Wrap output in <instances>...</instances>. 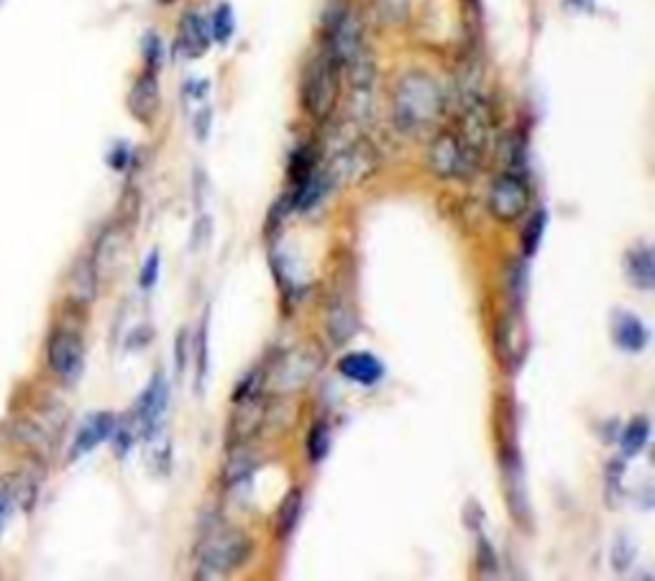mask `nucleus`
<instances>
[{"label": "nucleus", "instance_id": "f257e3e1", "mask_svg": "<svg viewBox=\"0 0 655 581\" xmlns=\"http://www.w3.org/2000/svg\"><path fill=\"white\" fill-rule=\"evenodd\" d=\"M446 98L425 72H407L392 98V121L407 136H420L441 121Z\"/></svg>", "mask_w": 655, "mask_h": 581}, {"label": "nucleus", "instance_id": "f03ea898", "mask_svg": "<svg viewBox=\"0 0 655 581\" xmlns=\"http://www.w3.org/2000/svg\"><path fill=\"white\" fill-rule=\"evenodd\" d=\"M338 95H341V64L328 47L320 49L310 59L305 77H302V103L308 113L318 121H328L336 111Z\"/></svg>", "mask_w": 655, "mask_h": 581}, {"label": "nucleus", "instance_id": "7ed1b4c3", "mask_svg": "<svg viewBox=\"0 0 655 581\" xmlns=\"http://www.w3.org/2000/svg\"><path fill=\"white\" fill-rule=\"evenodd\" d=\"M254 543L249 535L233 528L210 530L198 551V579H218L249 561Z\"/></svg>", "mask_w": 655, "mask_h": 581}, {"label": "nucleus", "instance_id": "20e7f679", "mask_svg": "<svg viewBox=\"0 0 655 581\" xmlns=\"http://www.w3.org/2000/svg\"><path fill=\"white\" fill-rule=\"evenodd\" d=\"M479 162V154H474L469 146L461 141L458 134H438L428 149V167L443 180H456L466 177Z\"/></svg>", "mask_w": 655, "mask_h": 581}, {"label": "nucleus", "instance_id": "39448f33", "mask_svg": "<svg viewBox=\"0 0 655 581\" xmlns=\"http://www.w3.org/2000/svg\"><path fill=\"white\" fill-rule=\"evenodd\" d=\"M377 167V154L364 139H346L333 154L331 164L325 175L331 177V185H346V182H359L369 177Z\"/></svg>", "mask_w": 655, "mask_h": 581}, {"label": "nucleus", "instance_id": "423d86ee", "mask_svg": "<svg viewBox=\"0 0 655 581\" xmlns=\"http://www.w3.org/2000/svg\"><path fill=\"white\" fill-rule=\"evenodd\" d=\"M530 208V187L517 172H505L489 190V210L497 221L512 223Z\"/></svg>", "mask_w": 655, "mask_h": 581}, {"label": "nucleus", "instance_id": "0eeeda50", "mask_svg": "<svg viewBox=\"0 0 655 581\" xmlns=\"http://www.w3.org/2000/svg\"><path fill=\"white\" fill-rule=\"evenodd\" d=\"M318 369H320V356L315 354L313 349H295L290 351L285 359L279 361L277 367H274L272 377H269V384L279 392L297 390V387H302L308 379H313Z\"/></svg>", "mask_w": 655, "mask_h": 581}, {"label": "nucleus", "instance_id": "6e6552de", "mask_svg": "<svg viewBox=\"0 0 655 581\" xmlns=\"http://www.w3.org/2000/svg\"><path fill=\"white\" fill-rule=\"evenodd\" d=\"M49 369L62 379H75L85 364V346L82 338L72 331H57L49 341Z\"/></svg>", "mask_w": 655, "mask_h": 581}, {"label": "nucleus", "instance_id": "1a4fd4ad", "mask_svg": "<svg viewBox=\"0 0 655 581\" xmlns=\"http://www.w3.org/2000/svg\"><path fill=\"white\" fill-rule=\"evenodd\" d=\"M169 402V387L167 377L162 372H157L151 377V382L146 384V390L141 392V397L136 400L134 407V418L136 423L141 425V433L144 438L154 436V430L159 428V420H162L164 410H167Z\"/></svg>", "mask_w": 655, "mask_h": 581}, {"label": "nucleus", "instance_id": "9d476101", "mask_svg": "<svg viewBox=\"0 0 655 581\" xmlns=\"http://www.w3.org/2000/svg\"><path fill=\"white\" fill-rule=\"evenodd\" d=\"M116 415L113 413H93L82 420L80 430H77V438L72 443V459H80V456L90 454L103 441L113 436L116 430Z\"/></svg>", "mask_w": 655, "mask_h": 581}, {"label": "nucleus", "instance_id": "9b49d317", "mask_svg": "<svg viewBox=\"0 0 655 581\" xmlns=\"http://www.w3.org/2000/svg\"><path fill=\"white\" fill-rule=\"evenodd\" d=\"M359 331V318H356L354 305L346 297H333L325 313V333L333 341V346H343Z\"/></svg>", "mask_w": 655, "mask_h": 581}, {"label": "nucleus", "instance_id": "f8f14e48", "mask_svg": "<svg viewBox=\"0 0 655 581\" xmlns=\"http://www.w3.org/2000/svg\"><path fill=\"white\" fill-rule=\"evenodd\" d=\"M338 372L361 387H371L384 377V364L369 351H351L338 361Z\"/></svg>", "mask_w": 655, "mask_h": 581}, {"label": "nucleus", "instance_id": "ddd939ff", "mask_svg": "<svg viewBox=\"0 0 655 581\" xmlns=\"http://www.w3.org/2000/svg\"><path fill=\"white\" fill-rule=\"evenodd\" d=\"M612 336H615V343L622 351H630V354H638L648 346L650 331L645 328L643 320L638 315L625 313V310H617L612 315Z\"/></svg>", "mask_w": 655, "mask_h": 581}, {"label": "nucleus", "instance_id": "4468645a", "mask_svg": "<svg viewBox=\"0 0 655 581\" xmlns=\"http://www.w3.org/2000/svg\"><path fill=\"white\" fill-rule=\"evenodd\" d=\"M128 111L134 113L139 121L151 123L159 111V85L154 72H144L134 82V88L128 93Z\"/></svg>", "mask_w": 655, "mask_h": 581}, {"label": "nucleus", "instance_id": "2eb2a0df", "mask_svg": "<svg viewBox=\"0 0 655 581\" xmlns=\"http://www.w3.org/2000/svg\"><path fill=\"white\" fill-rule=\"evenodd\" d=\"M208 47L210 34L208 26L203 24V18L198 13H185L180 21V29H177V49H180L182 57L198 59L208 52Z\"/></svg>", "mask_w": 655, "mask_h": 581}, {"label": "nucleus", "instance_id": "dca6fc26", "mask_svg": "<svg viewBox=\"0 0 655 581\" xmlns=\"http://www.w3.org/2000/svg\"><path fill=\"white\" fill-rule=\"evenodd\" d=\"M236 415H233V428L231 436L233 441L246 443L251 436H254L256 430L261 428V420H264V402H261L259 395L251 397H241L236 400Z\"/></svg>", "mask_w": 655, "mask_h": 581}, {"label": "nucleus", "instance_id": "f3484780", "mask_svg": "<svg viewBox=\"0 0 655 581\" xmlns=\"http://www.w3.org/2000/svg\"><path fill=\"white\" fill-rule=\"evenodd\" d=\"M627 279L638 290H653L655 287V256L650 246H635L625 256Z\"/></svg>", "mask_w": 655, "mask_h": 581}, {"label": "nucleus", "instance_id": "a211bd4d", "mask_svg": "<svg viewBox=\"0 0 655 581\" xmlns=\"http://www.w3.org/2000/svg\"><path fill=\"white\" fill-rule=\"evenodd\" d=\"M525 346H528L525 326H522L520 313L512 310V313L502 320V326H499V351H502V354L510 351V354H507V361H510V364H517V361L522 359V354H525Z\"/></svg>", "mask_w": 655, "mask_h": 581}, {"label": "nucleus", "instance_id": "6ab92c4d", "mask_svg": "<svg viewBox=\"0 0 655 581\" xmlns=\"http://www.w3.org/2000/svg\"><path fill=\"white\" fill-rule=\"evenodd\" d=\"M300 515H302V492L300 489H292V492H287L285 500H282V507H279V515H277V535L282 538V541L295 533L297 523H300Z\"/></svg>", "mask_w": 655, "mask_h": 581}, {"label": "nucleus", "instance_id": "aec40b11", "mask_svg": "<svg viewBox=\"0 0 655 581\" xmlns=\"http://www.w3.org/2000/svg\"><path fill=\"white\" fill-rule=\"evenodd\" d=\"M95 277H98V274H95L93 262L82 259V262L77 264L75 272H72V277H70V292H72V297H75L77 303H82V305L93 303Z\"/></svg>", "mask_w": 655, "mask_h": 581}, {"label": "nucleus", "instance_id": "412c9836", "mask_svg": "<svg viewBox=\"0 0 655 581\" xmlns=\"http://www.w3.org/2000/svg\"><path fill=\"white\" fill-rule=\"evenodd\" d=\"M650 438V420L645 415H638L627 423L625 433H622V454L625 456H638Z\"/></svg>", "mask_w": 655, "mask_h": 581}, {"label": "nucleus", "instance_id": "4be33fe9", "mask_svg": "<svg viewBox=\"0 0 655 581\" xmlns=\"http://www.w3.org/2000/svg\"><path fill=\"white\" fill-rule=\"evenodd\" d=\"M545 226H548V213L538 210V213L530 218L528 226H525V231H522V254H525V259H533V256L538 254Z\"/></svg>", "mask_w": 655, "mask_h": 581}, {"label": "nucleus", "instance_id": "5701e85b", "mask_svg": "<svg viewBox=\"0 0 655 581\" xmlns=\"http://www.w3.org/2000/svg\"><path fill=\"white\" fill-rule=\"evenodd\" d=\"M305 451H308V459L313 464H320V461L328 456L331 451V430L325 423H315L308 433V441H305Z\"/></svg>", "mask_w": 655, "mask_h": 581}, {"label": "nucleus", "instance_id": "b1692460", "mask_svg": "<svg viewBox=\"0 0 655 581\" xmlns=\"http://www.w3.org/2000/svg\"><path fill=\"white\" fill-rule=\"evenodd\" d=\"M507 287H510V297L515 308H520L522 300H525V292H528V264L522 259H512V264L507 267Z\"/></svg>", "mask_w": 655, "mask_h": 581}, {"label": "nucleus", "instance_id": "393cba45", "mask_svg": "<svg viewBox=\"0 0 655 581\" xmlns=\"http://www.w3.org/2000/svg\"><path fill=\"white\" fill-rule=\"evenodd\" d=\"M254 464L256 461L246 454V448L244 451H238V454H233L231 461H228V466H226V482L228 484L246 482V479L254 474V469H256Z\"/></svg>", "mask_w": 655, "mask_h": 581}, {"label": "nucleus", "instance_id": "a878e982", "mask_svg": "<svg viewBox=\"0 0 655 581\" xmlns=\"http://www.w3.org/2000/svg\"><path fill=\"white\" fill-rule=\"evenodd\" d=\"M233 29H236V21H233V8L223 3V6H218V11H215V16H213L215 41L226 44V41L233 36Z\"/></svg>", "mask_w": 655, "mask_h": 581}, {"label": "nucleus", "instance_id": "bb28decb", "mask_svg": "<svg viewBox=\"0 0 655 581\" xmlns=\"http://www.w3.org/2000/svg\"><path fill=\"white\" fill-rule=\"evenodd\" d=\"M476 566H479V574L482 576L497 574V556H494V548L487 538H479V548H476Z\"/></svg>", "mask_w": 655, "mask_h": 581}, {"label": "nucleus", "instance_id": "cd10ccee", "mask_svg": "<svg viewBox=\"0 0 655 581\" xmlns=\"http://www.w3.org/2000/svg\"><path fill=\"white\" fill-rule=\"evenodd\" d=\"M622 474H625V464L622 461H612L607 469V502L615 505L622 494Z\"/></svg>", "mask_w": 655, "mask_h": 581}, {"label": "nucleus", "instance_id": "c85d7f7f", "mask_svg": "<svg viewBox=\"0 0 655 581\" xmlns=\"http://www.w3.org/2000/svg\"><path fill=\"white\" fill-rule=\"evenodd\" d=\"M632 558H635V546L630 543V538L620 535L615 541V548H612V564H615L617 571H625L632 564Z\"/></svg>", "mask_w": 655, "mask_h": 581}, {"label": "nucleus", "instance_id": "c756f323", "mask_svg": "<svg viewBox=\"0 0 655 581\" xmlns=\"http://www.w3.org/2000/svg\"><path fill=\"white\" fill-rule=\"evenodd\" d=\"M157 279H159V251H151V254L146 256V262L139 274L141 290H151V287L157 285Z\"/></svg>", "mask_w": 655, "mask_h": 581}, {"label": "nucleus", "instance_id": "7c9ffc66", "mask_svg": "<svg viewBox=\"0 0 655 581\" xmlns=\"http://www.w3.org/2000/svg\"><path fill=\"white\" fill-rule=\"evenodd\" d=\"M203 323L205 326L198 341V384H203L205 372H208V320H203Z\"/></svg>", "mask_w": 655, "mask_h": 581}, {"label": "nucleus", "instance_id": "2f4dec72", "mask_svg": "<svg viewBox=\"0 0 655 581\" xmlns=\"http://www.w3.org/2000/svg\"><path fill=\"white\" fill-rule=\"evenodd\" d=\"M144 54H146V62H149V72L157 70L159 62H162V44H159V39L154 34L146 36Z\"/></svg>", "mask_w": 655, "mask_h": 581}, {"label": "nucleus", "instance_id": "473e14b6", "mask_svg": "<svg viewBox=\"0 0 655 581\" xmlns=\"http://www.w3.org/2000/svg\"><path fill=\"white\" fill-rule=\"evenodd\" d=\"M377 3L384 18H405L407 8H410V0H377Z\"/></svg>", "mask_w": 655, "mask_h": 581}, {"label": "nucleus", "instance_id": "72a5a7b5", "mask_svg": "<svg viewBox=\"0 0 655 581\" xmlns=\"http://www.w3.org/2000/svg\"><path fill=\"white\" fill-rule=\"evenodd\" d=\"M11 512H13V487L8 489L0 484V533H3V528H6Z\"/></svg>", "mask_w": 655, "mask_h": 581}, {"label": "nucleus", "instance_id": "f704fd0d", "mask_svg": "<svg viewBox=\"0 0 655 581\" xmlns=\"http://www.w3.org/2000/svg\"><path fill=\"white\" fill-rule=\"evenodd\" d=\"M108 162H111V167L113 169H123L128 164V149L123 144H118L116 149H113L111 152V159H108Z\"/></svg>", "mask_w": 655, "mask_h": 581}, {"label": "nucleus", "instance_id": "c9c22d12", "mask_svg": "<svg viewBox=\"0 0 655 581\" xmlns=\"http://www.w3.org/2000/svg\"><path fill=\"white\" fill-rule=\"evenodd\" d=\"M185 351H187V333L182 331L180 338H177V369H185Z\"/></svg>", "mask_w": 655, "mask_h": 581}, {"label": "nucleus", "instance_id": "e433bc0d", "mask_svg": "<svg viewBox=\"0 0 655 581\" xmlns=\"http://www.w3.org/2000/svg\"><path fill=\"white\" fill-rule=\"evenodd\" d=\"M162 3H172V0H162Z\"/></svg>", "mask_w": 655, "mask_h": 581}]
</instances>
